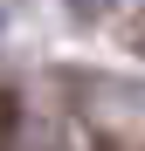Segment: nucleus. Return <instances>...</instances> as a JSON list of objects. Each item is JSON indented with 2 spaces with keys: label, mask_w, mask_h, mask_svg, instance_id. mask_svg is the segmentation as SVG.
Wrapping results in <instances>:
<instances>
[{
  "label": "nucleus",
  "mask_w": 145,
  "mask_h": 151,
  "mask_svg": "<svg viewBox=\"0 0 145 151\" xmlns=\"http://www.w3.org/2000/svg\"><path fill=\"white\" fill-rule=\"evenodd\" d=\"M14 117H21V110H14V96L0 89V151H14Z\"/></svg>",
  "instance_id": "1"
},
{
  "label": "nucleus",
  "mask_w": 145,
  "mask_h": 151,
  "mask_svg": "<svg viewBox=\"0 0 145 151\" xmlns=\"http://www.w3.org/2000/svg\"><path fill=\"white\" fill-rule=\"evenodd\" d=\"M62 7H69V14H76V21H104V14L117 7V0H62Z\"/></svg>",
  "instance_id": "2"
}]
</instances>
